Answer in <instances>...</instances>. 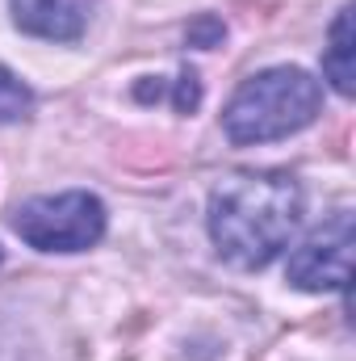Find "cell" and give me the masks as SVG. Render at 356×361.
<instances>
[{"mask_svg": "<svg viewBox=\"0 0 356 361\" xmlns=\"http://www.w3.org/2000/svg\"><path fill=\"white\" fill-rule=\"evenodd\" d=\"M302 219V189L285 173H239L210 197V235L239 269L268 265Z\"/></svg>", "mask_w": 356, "mask_h": 361, "instance_id": "obj_1", "label": "cell"}, {"mask_svg": "<svg viewBox=\"0 0 356 361\" xmlns=\"http://www.w3.org/2000/svg\"><path fill=\"white\" fill-rule=\"evenodd\" d=\"M319 80H310L298 68H272L252 80H243L231 97L222 126L231 143H272L314 122L319 114Z\"/></svg>", "mask_w": 356, "mask_h": 361, "instance_id": "obj_2", "label": "cell"}, {"mask_svg": "<svg viewBox=\"0 0 356 361\" xmlns=\"http://www.w3.org/2000/svg\"><path fill=\"white\" fill-rule=\"evenodd\" d=\"M13 231L42 252H84L105 235V206L92 193H55L17 206Z\"/></svg>", "mask_w": 356, "mask_h": 361, "instance_id": "obj_3", "label": "cell"}, {"mask_svg": "<svg viewBox=\"0 0 356 361\" xmlns=\"http://www.w3.org/2000/svg\"><path fill=\"white\" fill-rule=\"evenodd\" d=\"M352 265V214L336 210L289 261V281L298 290H344Z\"/></svg>", "mask_w": 356, "mask_h": 361, "instance_id": "obj_4", "label": "cell"}, {"mask_svg": "<svg viewBox=\"0 0 356 361\" xmlns=\"http://www.w3.org/2000/svg\"><path fill=\"white\" fill-rule=\"evenodd\" d=\"M8 4H13V21L34 38L76 42L84 34V13L72 0H8Z\"/></svg>", "mask_w": 356, "mask_h": 361, "instance_id": "obj_5", "label": "cell"}, {"mask_svg": "<svg viewBox=\"0 0 356 361\" xmlns=\"http://www.w3.org/2000/svg\"><path fill=\"white\" fill-rule=\"evenodd\" d=\"M323 72L336 85V92H352V8H340L336 25H331V47L323 55Z\"/></svg>", "mask_w": 356, "mask_h": 361, "instance_id": "obj_6", "label": "cell"}, {"mask_svg": "<svg viewBox=\"0 0 356 361\" xmlns=\"http://www.w3.org/2000/svg\"><path fill=\"white\" fill-rule=\"evenodd\" d=\"M30 109H34L30 89L8 68H0V122H21V118H30Z\"/></svg>", "mask_w": 356, "mask_h": 361, "instance_id": "obj_7", "label": "cell"}, {"mask_svg": "<svg viewBox=\"0 0 356 361\" xmlns=\"http://www.w3.org/2000/svg\"><path fill=\"white\" fill-rule=\"evenodd\" d=\"M197 97H201V89H197V76L193 72H184L177 85V109H193L197 105Z\"/></svg>", "mask_w": 356, "mask_h": 361, "instance_id": "obj_8", "label": "cell"}, {"mask_svg": "<svg viewBox=\"0 0 356 361\" xmlns=\"http://www.w3.org/2000/svg\"><path fill=\"white\" fill-rule=\"evenodd\" d=\"M189 38H193V42H201V47H210V42H218V38H222V21L205 17L197 30H189Z\"/></svg>", "mask_w": 356, "mask_h": 361, "instance_id": "obj_9", "label": "cell"}]
</instances>
